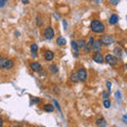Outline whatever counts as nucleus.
<instances>
[{
    "label": "nucleus",
    "instance_id": "nucleus-1",
    "mask_svg": "<svg viewBox=\"0 0 127 127\" xmlns=\"http://www.w3.org/2000/svg\"><path fill=\"white\" fill-rule=\"evenodd\" d=\"M91 31L95 34H102L105 32V26L102 21H100L98 19H93L90 23Z\"/></svg>",
    "mask_w": 127,
    "mask_h": 127
},
{
    "label": "nucleus",
    "instance_id": "nucleus-2",
    "mask_svg": "<svg viewBox=\"0 0 127 127\" xmlns=\"http://www.w3.org/2000/svg\"><path fill=\"white\" fill-rule=\"evenodd\" d=\"M105 62H106V64H108L110 66H116V65H118L119 59L117 56H114V55L107 54L105 56Z\"/></svg>",
    "mask_w": 127,
    "mask_h": 127
},
{
    "label": "nucleus",
    "instance_id": "nucleus-3",
    "mask_svg": "<svg viewBox=\"0 0 127 127\" xmlns=\"http://www.w3.org/2000/svg\"><path fill=\"white\" fill-rule=\"evenodd\" d=\"M100 40H101V42H102V45H105V46H109V45H111V43H113V38L110 36V35H106V34H104V35H102V36L100 37Z\"/></svg>",
    "mask_w": 127,
    "mask_h": 127
},
{
    "label": "nucleus",
    "instance_id": "nucleus-4",
    "mask_svg": "<svg viewBox=\"0 0 127 127\" xmlns=\"http://www.w3.org/2000/svg\"><path fill=\"white\" fill-rule=\"evenodd\" d=\"M77 78H78V81L79 82H86V79H87V70L85 68H81V69H78L77 70Z\"/></svg>",
    "mask_w": 127,
    "mask_h": 127
},
{
    "label": "nucleus",
    "instance_id": "nucleus-5",
    "mask_svg": "<svg viewBox=\"0 0 127 127\" xmlns=\"http://www.w3.org/2000/svg\"><path fill=\"white\" fill-rule=\"evenodd\" d=\"M92 59L95 63H97V64H103V63H104V61H105L104 55H103L100 51H98V52H95L92 55Z\"/></svg>",
    "mask_w": 127,
    "mask_h": 127
},
{
    "label": "nucleus",
    "instance_id": "nucleus-6",
    "mask_svg": "<svg viewBox=\"0 0 127 127\" xmlns=\"http://www.w3.org/2000/svg\"><path fill=\"white\" fill-rule=\"evenodd\" d=\"M54 30H53V28L52 27H47L46 28V30H45V37L47 39H49V40H51V39H53L54 38Z\"/></svg>",
    "mask_w": 127,
    "mask_h": 127
},
{
    "label": "nucleus",
    "instance_id": "nucleus-7",
    "mask_svg": "<svg viewBox=\"0 0 127 127\" xmlns=\"http://www.w3.org/2000/svg\"><path fill=\"white\" fill-rule=\"evenodd\" d=\"M30 68L32 69V71H34V72H39V71L42 70V67L38 62H31Z\"/></svg>",
    "mask_w": 127,
    "mask_h": 127
},
{
    "label": "nucleus",
    "instance_id": "nucleus-8",
    "mask_svg": "<svg viewBox=\"0 0 127 127\" xmlns=\"http://www.w3.org/2000/svg\"><path fill=\"white\" fill-rule=\"evenodd\" d=\"M93 42H94V37H93V36H90L89 39H88V42H86V47L84 48L87 53H89V52H91V51H92Z\"/></svg>",
    "mask_w": 127,
    "mask_h": 127
},
{
    "label": "nucleus",
    "instance_id": "nucleus-9",
    "mask_svg": "<svg viewBox=\"0 0 127 127\" xmlns=\"http://www.w3.org/2000/svg\"><path fill=\"white\" fill-rule=\"evenodd\" d=\"M45 59L47 62H52L54 59V53L50 50H47L45 52Z\"/></svg>",
    "mask_w": 127,
    "mask_h": 127
},
{
    "label": "nucleus",
    "instance_id": "nucleus-10",
    "mask_svg": "<svg viewBox=\"0 0 127 127\" xmlns=\"http://www.w3.org/2000/svg\"><path fill=\"white\" fill-rule=\"evenodd\" d=\"M95 125L97 127H106L107 126V122L104 118H98L96 121H95Z\"/></svg>",
    "mask_w": 127,
    "mask_h": 127
},
{
    "label": "nucleus",
    "instance_id": "nucleus-11",
    "mask_svg": "<svg viewBox=\"0 0 127 127\" xmlns=\"http://www.w3.org/2000/svg\"><path fill=\"white\" fill-rule=\"evenodd\" d=\"M102 42H101V40L98 39V40H94V42H93V47H92V50L93 51H95V52H98L101 49H102Z\"/></svg>",
    "mask_w": 127,
    "mask_h": 127
},
{
    "label": "nucleus",
    "instance_id": "nucleus-12",
    "mask_svg": "<svg viewBox=\"0 0 127 127\" xmlns=\"http://www.w3.org/2000/svg\"><path fill=\"white\" fill-rule=\"evenodd\" d=\"M118 21H119V17H118L116 14H112V15L110 16V18H109V25L113 26V25H116Z\"/></svg>",
    "mask_w": 127,
    "mask_h": 127
},
{
    "label": "nucleus",
    "instance_id": "nucleus-13",
    "mask_svg": "<svg viewBox=\"0 0 127 127\" xmlns=\"http://www.w3.org/2000/svg\"><path fill=\"white\" fill-rule=\"evenodd\" d=\"M71 47H72V50H73V52H74V56L75 57H77L78 56V48H77V46H76V42H75L74 40H72L71 41Z\"/></svg>",
    "mask_w": 127,
    "mask_h": 127
},
{
    "label": "nucleus",
    "instance_id": "nucleus-14",
    "mask_svg": "<svg viewBox=\"0 0 127 127\" xmlns=\"http://www.w3.org/2000/svg\"><path fill=\"white\" fill-rule=\"evenodd\" d=\"M75 42H76V46H77L78 49H84V48L86 47V41L84 40V39H77Z\"/></svg>",
    "mask_w": 127,
    "mask_h": 127
},
{
    "label": "nucleus",
    "instance_id": "nucleus-15",
    "mask_svg": "<svg viewBox=\"0 0 127 127\" xmlns=\"http://www.w3.org/2000/svg\"><path fill=\"white\" fill-rule=\"evenodd\" d=\"M56 43L59 46V47H63V46H65L67 41H66V38H64L63 36H59L57 39H56Z\"/></svg>",
    "mask_w": 127,
    "mask_h": 127
},
{
    "label": "nucleus",
    "instance_id": "nucleus-16",
    "mask_svg": "<svg viewBox=\"0 0 127 127\" xmlns=\"http://www.w3.org/2000/svg\"><path fill=\"white\" fill-rule=\"evenodd\" d=\"M9 59L5 57H0V69H5V66Z\"/></svg>",
    "mask_w": 127,
    "mask_h": 127
},
{
    "label": "nucleus",
    "instance_id": "nucleus-17",
    "mask_svg": "<svg viewBox=\"0 0 127 127\" xmlns=\"http://www.w3.org/2000/svg\"><path fill=\"white\" fill-rule=\"evenodd\" d=\"M43 110L47 111V112H52V111H54V106L51 104H46L43 106Z\"/></svg>",
    "mask_w": 127,
    "mask_h": 127
},
{
    "label": "nucleus",
    "instance_id": "nucleus-18",
    "mask_svg": "<svg viewBox=\"0 0 127 127\" xmlns=\"http://www.w3.org/2000/svg\"><path fill=\"white\" fill-rule=\"evenodd\" d=\"M49 71L51 73H53V74H56L58 72V68H57V66L56 65H51L49 67Z\"/></svg>",
    "mask_w": 127,
    "mask_h": 127
},
{
    "label": "nucleus",
    "instance_id": "nucleus-19",
    "mask_svg": "<svg viewBox=\"0 0 127 127\" xmlns=\"http://www.w3.org/2000/svg\"><path fill=\"white\" fill-rule=\"evenodd\" d=\"M13 67H14V62L12 61V59H9V61H7L6 66H5V70H11Z\"/></svg>",
    "mask_w": 127,
    "mask_h": 127
},
{
    "label": "nucleus",
    "instance_id": "nucleus-20",
    "mask_svg": "<svg viewBox=\"0 0 127 127\" xmlns=\"http://www.w3.org/2000/svg\"><path fill=\"white\" fill-rule=\"evenodd\" d=\"M113 53H114V55H117V56H122V49L121 48H119V47L114 48Z\"/></svg>",
    "mask_w": 127,
    "mask_h": 127
},
{
    "label": "nucleus",
    "instance_id": "nucleus-21",
    "mask_svg": "<svg viewBox=\"0 0 127 127\" xmlns=\"http://www.w3.org/2000/svg\"><path fill=\"white\" fill-rule=\"evenodd\" d=\"M70 81H71V82H73V83H76V82L78 81L76 72H73L72 74H71V76H70Z\"/></svg>",
    "mask_w": 127,
    "mask_h": 127
},
{
    "label": "nucleus",
    "instance_id": "nucleus-22",
    "mask_svg": "<svg viewBox=\"0 0 127 127\" xmlns=\"http://www.w3.org/2000/svg\"><path fill=\"white\" fill-rule=\"evenodd\" d=\"M38 51V46L36 45V43H32L31 45V52L32 53H37Z\"/></svg>",
    "mask_w": 127,
    "mask_h": 127
},
{
    "label": "nucleus",
    "instance_id": "nucleus-23",
    "mask_svg": "<svg viewBox=\"0 0 127 127\" xmlns=\"http://www.w3.org/2000/svg\"><path fill=\"white\" fill-rule=\"evenodd\" d=\"M103 106H104L105 108H110L111 102H110L109 100H104V102H103Z\"/></svg>",
    "mask_w": 127,
    "mask_h": 127
},
{
    "label": "nucleus",
    "instance_id": "nucleus-24",
    "mask_svg": "<svg viewBox=\"0 0 127 127\" xmlns=\"http://www.w3.org/2000/svg\"><path fill=\"white\" fill-rule=\"evenodd\" d=\"M36 23H37V26L38 27H41L43 25V19L41 17H37L36 18Z\"/></svg>",
    "mask_w": 127,
    "mask_h": 127
},
{
    "label": "nucleus",
    "instance_id": "nucleus-25",
    "mask_svg": "<svg viewBox=\"0 0 127 127\" xmlns=\"http://www.w3.org/2000/svg\"><path fill=\"white\" fill-rule=\"evenodd\" d=\"M102 97L104 98V100H108V97H109V92L103 91V92H102Z\"/></svg>",
    "mask_w": 127,
    "mask_h": 127
},
{
    "label": "nucleus",
    "instance_id": "nucleus-26",
    "mask_svg": "<svg viewBox=\"0 0 127 127\" xmlns=\"http://www.w3.org/2000/svg\"><path fill=\"white\" fill-rule=\"evenodd\" d=\"M121 0H109V3L111 5H117L119 4V2H120Z\"/></svg>",
    "mask_w": 127,
    "mask_h": 127
},
{
    "label": "nucleus",
    "instance_id": "nucleus-27",
    "mask_svg": "<svg viewBox=\"0 0 127 127\" xmlns=\"http://www.w3.org/2000/svg\"><path fill=\"white\" fill-rule=\"evenodd\" d=\"M106 86H107V90H108V92H110V91H111V82L107 81L106 82Z\"/></svg>",
    "mask_w": 127,
    "mask_h": 127
},
{
    "label": "nucleus",
    "instance_id": "nucleus-28",
    "mask_svg": "<svg viewBox=\"0 0 127 127\" xmlns=\"http://www.w3.org/2000/svg\"><path fill=\"white\" fill-rule=\"evenodd\" d=\"M7 3V0H0V7H4Z\"/></svg>",
    "mask_w": 127,
    "mask_h": 127
},
{
    "label": "nucleus",
    "instance_id": "nucleus-29",
    "mask_svg": "<svg viewBox=\"0 0 127 127\" xmlns=\"http://www.w3.org/2000/svg\"><path fill=\"white\" fill-rule=\"evenodd\" d=\"M116 97H117V100H121V92L120 91H117L116 92Z\"/></svg>",
    "mask_w": 127,
    "mask_h": 127
},
{
    "label": "nucleus",
    "instance_id": "nucleus-30",
    "mask_svg": "<svg viewBox=\"0 0 127 127\" xmlns=\"http://www.w3.org/2000/svg\"><path fill=\"white\" fill-rule=\"evenodd\" d=\"M53 102H54V105H55V106H56V108H57V109H58L59 111H61V107H59V105H58V103H57V101H56V100H54Z\"/></svg>",
    "mask_w": 127,
    "mask_h": 127
},
{
    "label": "nucleus",
    "instance_id": "nucleus-31",
    "mask_svg": "<svg viewBox=\"0 0 127 127\" xmlns=\"http://www.w3.org/2000/svg\"><path fill=\"white\" fill-rule=\"evenodd\" d=\"M122 121L125 123V124H127V114H125V116H123L122 118Z\"/></svg>",
    "mask_w": 127,
    "mask_h": 127
},
{
    "label": "nucleus",
    "instance_id": "nucleus-32",
    "mask_svg": "<svg viewBox=\"0 0 127 127\" xmlns=\"http://www.w3.org/2000/svg\"><path fill=\"white\" fill-rule=\"evenodd\" d=\"M33 102H34V103H36V104H37V103L40 102V98H39V97H34V98H33Z\"/></svg>",
    "mask_w": 127,
    "mask_h": 127
},
{
    "label": "nucleus",
    "instance_id": "nucleus-33",
    "mask_svg": "<svg viewBox=\"0 0 127 127\" xmlns=\"http://www.w3.org/2000/svg\"><path fill=\"white\" fill-rule=\"evenodd\" d=\"M23 4H29V2H30V0H21Z\"/></svg>",
    "mask_w": 127,
    "mask_h": 127
},
{
    "label": "nucleus",
    "instance_id": "nucleus-34",
    "mask_svg": "<svg viewBox=\"0 0 127 127\" xmlns=\"http://www.w3.org/2000/svg\"><path fill=\"white\" fill-rule=\"evenodd\" d=\"M63 23H64V28L67 29V22H66V20H63Z\"/></svg>",
    "mask_w": 127,
    "mask_h": 127
},
{
    "label": "nucleus",
    "instance_id": "nucleus-35",
    "mask_svg": "<svg viewBox=\"0 0 127 127\" xmlns=\"http://www.w3.org/2000/svg\"><path fill=\"white\" fill-rule=\"evenodd\" d=\"M3 125V120H2V118H0V127H2Z\"/></svg>",
    "mask_w": 127,
    "mask_h": 127
},
{
    "label": "nucleus",
    "instance_id": "nucleus-36",
    "mask_svg": "<svg viewBox=\"0 0 127 127\" xmlns=\"http://www.w3.org/2000/svg\"><path fill=\"white\" fill-rule=\"evenodd\" d=\"M54 89H55L54 91H55L56 93H58V92H59V91H58V87H57V86H55V88H54Z\"/></svg>",
    "mask_w": 127,
    "mask_h": 127
},
{
    "label": "nucleus",
    "instance_id": "nucleus-37",
    "mask_svg": "<svg viewBox=\"0 0 127 127\" xmlns=\"http://www.w3.org/2000/svg\"><path fill=\"white\" fill-rule=\"evenodd\" d=\"M32 56H33V57H37V53H32Z\"/></svg>",
    "mask_w": 127,
    "mask_h": 127
},
{
    "label": "nucleus",
    "instance_id": "nucleus-38",
    "mask_svg": "<svg viewBox=\"0 0 127 127\" xmlns=\"http://www.w3.org/2000/svg\"><path fill=\"white\" fill-rule=\"evenodd\" d=\"M14 127H23V126H21V125H16V126H14Z\"/></svg>",
    "mask_w": 127,
    "mask_h": 127
},
{
    "label": "nucleus",
    "instance_id": "nucleus-39",
    "mask_svg": "<svg viewBox=\"0 0 127 127\" xmlns=\"http://www.w3.org/2000/svg\"><path fill=\"white\" fill-rule=\"evenodd\" d=\"M125 67H126V70H127V64H126V66H125Z\"/></svg>",
    "mask_w": 127,
    "mask_h": 127
},
{
    "label": "nucleus",
    "instance_id": "nucleus-40",
    "mask_svg": "<svg viewBox=\"0 0 127 127\" xmlns=\"http://www.w3.org/2000/svg\"><path fill=\"white\" fill-rule=\"evenodd\" d=\"M126 53H127V51H126Z\"/></svg>",
    "mask_w": 127,
    "mask_h": 127
}]
</instances>
